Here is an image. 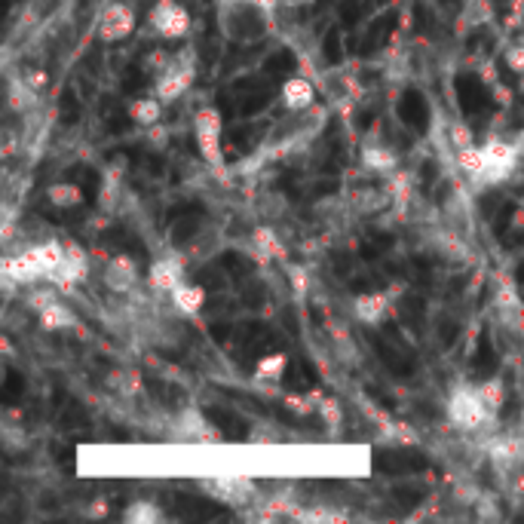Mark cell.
<instances>
[{"label":"cell","instance_id":"1","mask_svg":"<svg viewBox=\"0 0 524 524\" xmlns=\"http://www.w3.org/2000/svg\"><path fill=\"white\" fill-rule=\"evenodd\" d=\"M62 258H65V243L43 240V243L28 246L19 255H7L4 261H0V273L16 285H34L40 279H50L56 273V267L62 264Z\"/></svg>","mask_w":524,"mask_h":524},{"label":"cell","instance_id":"2","mask_svg":"<svg viewBox=\"0 0 524 524\" xmlns=\"http://www.w3.org/2000/svg\"><path fill=\"white\" fill-rule=\"evenodd\" d=\"M448 420L454 426H460V430H466V433L482 430V426H488L494 420L488 402L482 399L479 384H460V387H454V393L448 396Z\"/></svg>","mask_w":524,"mask_h":524},{"label":"cell","instance_id":"3","mask_svg":"<svg viewBox=\"0 0 524 524\" xmlns=\"http://www.w3.org/2000/svg\"><path fill=\"white\" fill-rule=\"evenodd\" d=\"M194 80H197V62H194V53L184 50V53L172 56L160 74H154V95L163 99L166 105H172L190 86H194Z\"/></svg>","mask_w":524,"mask_h":524},{"label":"cell","instance_id":"4","mask_svg":"<svg viewBox=\"0 0 524 524\" xmlns=\"http://www.w3.org/2000/svg\"><path fill=\"white\" fill-rule=\"evenodd\" d=\"M482 154H485L482 175L475 181H479L482 187H497V184H506L515 175L521 148L509 145V141H503V138H491L488 145H482Z\"/></svg>","mask_w":524,"mask_h":524},{"label":"cell","instance_id":"5","mask_svg":"<svg viewBox=\"0 0 524 524\" xmlns=\"http://www.w3.org/2000/svg\"><path fill=\"white\" fill-rule=\"evenodd\" d=\"M494 313L512 338L518 335L524 341V301L509 276H500L494 285Z\"/></svg>","mask_w":524,"mask_h":524},{"label":"cell","instance_id":"6","mask_svg":"<svg viewBox=\"0 0 524 524\" xmlns=\"http://www.w3.org/2000/svg\"><path fill=\"white\" fill-rule=\"evenodd\" d=\"M200 488L227 506H252L258 500V488L246 475H209L200 482Z\"/></svg>","mask_w":524,"mask_h":524},{"label":"cell","instance_id":"7","mask_svg":"<svg viewBox=\"0 0 524 524\" xmlns=\"http://www.w3.org/2000/svg\"><path fill=\"white\" fill-rule=\"evenodd\" d=\"M221 129H224V123H221V114L215 108H200L197 111V117H194L197 148H200L203 160L215 169L224 163V157H221Z\"/></svg>","mask_w":524,"mask_h":524},{"label":"cell","instance_id":"8","mask_svg":"<svg viewBox=\"0 0 524 524\" xmlns=\"http://www.w3.org/2000/svg\"><path fill=\"white\" fill-rule=\"evenodd\" d=\"M86 276H89V255L77 243H65V258L46 282H53L62 295H71L86 282Z\"/></svg>","mask_w":524,"mask_h":524},{"label":"cell","instance_id":"9","mask_svg":"<svg viewBox=\"0 0 524 524\" xmlns=\"http://www.w3.org/2000/svg\"><path fill=\"white\" fill-rule=\"evenodd\" d=\"M172 439L175 442H190V445H215V442H221V433L203 417V411L184 408L172 420Z\"/></svg>","mask_w":524,"mask_h":524},{"label":"cell","instance_id":"10","mask_svg":"<svg viewBox=\"0 0 524 524\" xmlns=\"http://www.w3.org/2000/svg\"><path fill=\"white\" fill-rule=\"evenodd\" d=\"M148 22L166 40H181L190 34V13L178 4V0H157L151 7Z\"/></svg>","mask_w":524,"mask_h":524},{"label":"cell","instance_id":"11","mask_svg":"<svg viewBox=\"0 0 524 524\" xmlns=\"http://www.w3.org/2000/svg\"><path fill=\"white\" fill-rule=\"evenodd\" d=\"M135 25H138V19H135V10L129 4H111L99 16L95 34H99V40H105V43H120L135 31Z\"/></svg>","mask_w":524,"mask_h":524},{"label":"cell","instance_id":"12","mask_svg":"<svg viewBox=\"0 0 524 524\" xmlns=\"http://www.w3.org/2000/svg\"><path fill=\"white\" fill-rule=\"evenodd\" d=\"M485 448H488V457H491L497 472H509V469L524 466V433L521 430L494 436Z\"/></svg>","mask_w":524,"mask_h":524},{"label":"cell","instance_id":"13","mask_svg":"<svg viewBox=\"0 0 524 524\" xmlns=\"http://www.w3.org/2000/svg\"><path fill=\"white\" fill-rule=\"evenodd\" d=\"M187 270H184V258L181 255H160L154 264H151V270H148V285L157 292V295H172V289L175 285H181L187 276H184Z\"/></svg>","mask_w":524,"mask_h":524},{"label":"cell","instance_id":"14","mask_svg":"<svg viewBox=\"0 0 524 524\" xmlns=\"http://www.w3.org/2000/svg\"><path fill=\"white\" fill-rule=\"evenodd\" d=\"M393 313V298L387 292H365L353 298V316L362 325H384Z\"/></svg>","mask_w":524,"mask_h":524},{"label":"cell","instance_id":"15","mask_svg":"<svg viewBox=\"0 0 524 524\" xmlns=\"http://www.w3.org/2000/svg\"><path fill=\"white\" fill-rule=\"evenodd\" d=\"M105 285L114 295H129L135 285H138V264L129 255H114L105 264Z\"/></svg>","mask_w":524,"mask_h":524},{"label":"cell","instance_id":"16","mask_svg":"<svg viewBox=\"0 0 524 524\" xmlns=\"http://www.w3.org/2000/svg\"><path fill=\"white\" fill-rule=\"evenodd\" d=\"M279 99H282V108L285 111H292V114H307L316 102V89L307 77H289L282 83V92H279Z\"/></svg>","mask_w":524,"mask_h":524},{"label":"cell","instance_id":"17","mask_svg":"<svg viewBox=\"0 0 524 524\" xmlns=\"http://www.w3.org/2000/svg\"><path fill=\"white\" fill-rule=\"evenodd\" d=\"M362 166L368 172H377V175H393L399 169V157L387 141L371 138V141H365V148H362Z\"/></svg>","mask_w":524,"mask_h":524},{"label":"cell","instance_id":"18","mask_svg":"<svg viewBox=\"0 0 524 524\" xmlns=\"http://www.w3.org/2000/svg\"><path fill=\"white\" fill-rule=\"evenodd\" d=\"M169 301H172L175 313H181V316H200L203 307H206V292H203V285L184 279L181 285H175L172 289Z\"/></svg>","mask_w":524,"mask_h":524},{"label":"cell","instance_id":"19","mask_svg":"<svg viewBox=\"0 0 524 524\" xmlns=\"http://www.w3.org/2000/svg\"><path fill=\"white\" fill-rule=\"evenodd\" d=\"M163 99H157V95H141V99H132L129 102V108H126V114H129V120L135 123V126H141V129H151V126H157L160 120H163Z\"/></svg>","mask_w":524,"mask_h":524},{"label":"cell","instance_id":"20","mask_svg":"<svg viewBox=\"0 0 524 524\" xmlns=\"http://www.w3.org/2000/svg\"><path fill=\"white\" fill-rule=\"evenodd\" d=\"M252 249H255V258L264 261V264L285 258V246H282L279 233L273 227H255L252 230Z\"/></svg>","mask_w":524,"mask_h":524},{"label":"cell","instance_id":"21","mask_svg":"<svg viewBox=\"0 0 524 524\" xmlns=\"http://www.w3.org/2000/svg\"><path fill=\"white\" fill-rule=\"evenodd\" d=\"M285 368H289V356L285 353H267L258 359L255 365V384L258 387H276L285 377Z\"/></svg>","mask_w":524,"mask_h":524},{"label":"cell","instance_id":"22","mask_svg":"<svg viewBox=\"0 0 524 524\" xmlns=\"http://www.w3.org/2000/svg\"><path fill=\"white\" fill-rule=\"evenodd\" d=\"M37 319H40V325H43L46 331H71V328H77L74 310H71L68 304H62V301H56V304H50L46 310H40Z\"/></svg>","mask_w":524,"mask_h":524},{"label":"cell","instance_id":"23","mask_svg":"<svg viewBox=\"0 0 524 524\" xmlns=\"http://www.w3.org/2000/svg\"><path fill=\"white\" fill-rule=\"evenodd\" d=\"M123 521H129V524H163L166 512L154 500H132L123 509Z\"/></svg>","mask_w":524,"mask_h":524},{"label":"cell","instance_id":"24","mask_svg":"<svg viewBox=\"0 0 524 524\" xmlns=\"http://www.w3.org/2000/svg\"><path fill=\"white\" fill-rule=\"evenodd\" d=\"M46 200H50L56 209H77L83 203V190L74 181H56L46 187Z\"/></svg>","mask_w":524,"mask_h":524},{"label":"cell","instance_id":"25","mask_svg":"<svg viewBox=\"0 0 524 524\" xmlns=\"http://www.w3.org/2000/svg\"><path fill=\"white\" fill-rule=\"evenodd\" d=\"M387 194H390V200H393V206H399V209H405L408 203H411V197H414V181H411V175L408 172H393V175H387Z\"/></svg>","mask_w":524,"mask_h":524},{"label":"cell","instance_id":"26","mask_svg":"<svg viewBox=\"0 0 524 524\" xmlns=\"http://www.w3.org/2000/svg\"><path fill=\"white\" fill-rule=\"evenodd\" d=\"M37 92H40V89L31 86L25 77H22V80H13V83H10V108H16V111H28V108H34L37 99H40Z\"/></svg>","mask_w":524,"mask_h":524},{"label":"cell","instance_id":"27","mask_svg":"<svg viewBox=\"0 0 524 524\" xmlns=\"http://www.w3.org/2000/svg\"><path fill=\"white\" fill-rule=\"evenodd\" d=\"M479 390H482V399L488 402L491 414L497 417V414H500V408H503V402H506V384H503L500 377H491V380H482Z\"/></svg>","mask_w":524,"mask_h":524},{"label":"cell","instance_id":"28","mask_svg":"<svg viewBox=\"0 0 524 524\" xmlns=\"http://www.w3.org/2000/svg\"><path fill=\"white\" fill-rule=\"evenodd\" d=\"M59 295H62V292H59L56 285L50 282V285H46V289H31V292L25 295V307L34 310V313H40V310H46L50 304H56Z\"/></svg>","mask_w":524,"mask_h":524},{"label":"cell","instance_id":"29","mask_svg":"<svg viewBox=\"0 0 524 524\" xmlns=\"http://www.w3.org/2000/svg\"><path fill=\"white\" fill-rule=\"evenodd\" d=\"M316 411H319V417L325 420V426H341L344 423V408H341V402L338 399H331V396H319V402H316Z\"/></svg>","mask_w":524,"mask_h":524},{"label":"cell","instance_id":"30","mask_svg":"<svg viewBox=\"0 0 524 524\" xmlns=\"http://www.w3.org/2000/svg\"><path fill=\"white\" fill-rule=\"evenodd\" d=\"M448 141H451V148H454V151L475 145V141H472V129H469L466 123H460V120H454V123L448 126Z\"/></svg>","mask_w":524,"mask_h":524},{"label":"cell","instance_id":"31","mask_svg":"<svg viewBox=\"0 0 524 524\" xmlns=\"http://www.w3.org/2000/svg\"><path fill=\"white\" fill-rule=\"evenodd\" d=\"M298 518L301 521H347V512H338V509H301Z\"/></svg>","mask_w":524,"mask_h":524},{"label":"cell","instance_id":"32","mask_svg":"<svg viewBox=\"0 0 524 524\" xmlns=\"http://www.w3.org/2000/svg\"><path fill=\"white\" fill-rule=\"evenodd\" d=\"M111 384H114V387H117L123 396H129V393H138V390H141V380H138L132 371H123V374L117 371V374H111Z\"/></svg>","mask_w":524,"mask_h":524},{"label":"cell","instance_id":"33","mask_svg":"<svg viewBox=\"0 0 524 524\" xmlns=\"http://www.w3.org/2000/svg\"><path fill=\"white\" fill-rule=\"evenodd\" d=\"M289 279H292V292H295V298H298V301H304V298H307V292H310L307 270H304V267H289Z\"/></svg>","mask_w":524,"mask_h":524},{"label":"cell","instance_id":"34","mask_svg":"<svg viewBox=\"0 0 524 524\" xmlns=\"http://www.w3.org/2000/svg\"><path fill=\"white\" fill-rule=\"evenodd\" d=\"M506 68L509 71H515L518 77L524 74V40L521 43H515V46H509V50H506Z\"/></svg>","mask_w":524,"mask_h":524},{"label":"cell","instance_id":"35","mask_svg":"<svg viewBox=\"0 0 524 524\" xmlns=\"http://www.w3.org/2000/svg\"><path fill=\"white\" fill-rule=\"evenodd\" d=\"M252 442H279V433L273 430V423H261V426H255Z\"/></svg>","mask_w":524,"mask_h":524},{"label":"cell","instance_id":"36","mask_svg":"<svg viewBox=\"0 0 524 524\" xmlns=\"http://www.w3.org/2000/svg\"><path fill=\"white\" fill-rule=\"evenodd\" d=\"M246 4H252V7H261V10H270V7L282 4V0H246Z\"/></svg>","mask_w":524,"mask_h":524},{"label":"cell","instance_id":"37","mask_svg":"<svg viewBox=\"0 0 524 524\" xmlns=\"http://www.w3.org/2000/svg\"><path fill=\"white\" fill-rule=\"evenodd\" d=\"M282 4H292V7H304V4H310V0H282Z\"/></svg>","mask_w":524,"mask_h":524},{"label":"cell","instance_id":"38","mask_svg":"<svg viewBox=\"0 0 524 524\" xmlns=\"http://www.w3.org/2000/svg\"><path fill=\"white\" fill-rule=\"evenodd\" d=\"M518 148H521V154H524V132H521V138H518Z\"/></svg>","mask_w":524,"mask_h":524},{"label":"cell","instance_id":"39","mask_svg":"<svg viewBox=\"0 0 524 524\" xmlns=\"http://www.w3.org/2000/svg\"><path fill=\"white\" fill-rule=\"evenodd\" d=\"M230 4H246V0H230Z\"/></svg>","mask_w":524,"mask_h":524},{"label":"cell","instance_id":"40","mask_svg":"<svg viewBox=\"0 0 524 524\" xmlns=\"http://www.w3.org/2000/svg\"><path fill=\"white\" fill-rule=\"evenodd\" d=\"M521 433H524V417H521Z\"/></svg>","mask_w":524,"mask_h":524},{"label":"cell","instance_id":"41","mask_svg":"<svg viewBox=\"0 0 524 524\" xmlns=\"http://www.w3.org/2000/svg\"><path fill=\"white\" fill-rule=\"evenodd\" d=\"M521 89H524V74H521Z\"/></svg>","mask_w":524,"mask_h":524}]
</instances>
